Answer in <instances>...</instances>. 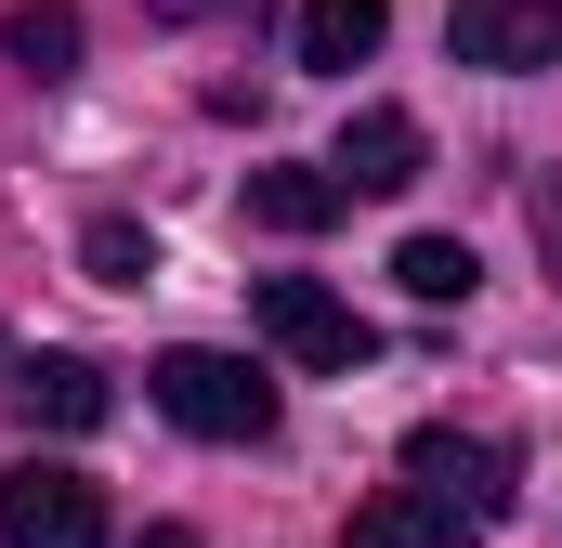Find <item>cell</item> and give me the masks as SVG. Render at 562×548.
I'll use <instances>...</instances> for the list:
<instances>
[{
	"label": "cell",
	"mask_w": 562,
	"mask_h": 548,
	"mask_svg": "<svg viewBox=\"0 0 562 548\" xmlns=\"http://www.w3.org/2000/svg\"><path fill=\"white\" fill-rule=\"evenodd\" d=\"M144 392L183 418L196 444H262V431H276V379H262L249 353H210V340L157 353V366H144Z\"/></svg>",
	"instance_id": "2"
},
{
	"label": "cell",
	"mask_w": 562,
	"mask_h": 548,
	"mask_svg": "<svg viewBox=\"0 0 562 548\" xmlns=\"http://www.w3.org/2000/svg\"><path fill=\"white\" fill-rule=\"evenodd\" d=\"M340 209H353V196H340L327 170H249V222H262V236H327Z\"/></svg>",
	"instance_id": "9"
},
{
	"label": "cell",
	"mask_w": 562,
	"mask_h": 548,
	"mask_svg": "<svg viewBox=\"0 0 562 548\" xmlns=\"http://www.w3.org/2000/svg\"><path fill=\"white\" fill-rule=\"evenodd\" d=\"M0 392H13V418H26V431H92V418L119 406L92 353H13V366H0Z\"/></svg>",
	"instance_id": "7"
},
{
	"label": "cell",
	"mask_w": 562,
	"mask_h": 548,
	"mask_svg": "<svg viewBox=\"0 0 562 548\" xmlns=\"http://www.w3.org/2000/svg\"><path fill=\"white\" fill-rule=\"evenodd\" d=\"M79 262L105 274V287H144V274H157V236H144L132 209H105V222H92V236H79Z\"/></svg>",
	"instance_id": "13"
},
{
	"label": "cell",
	"mask_w": 562,
	"mask_h": 548,
	"mask_svg": "<svg viewBox=\"0 0 562 548\" xmlns=\"http://www.w3.org/2000/svg\"><path fill=\"white\" fill-rule=\"evenodd\" d=\"M458 536H471V523H445V510L406 496V483H393V496H367V510L340 523V548H458Z\"/></svg>",
	"instance_id": "11"
},
{
	"label": "cell",
	"mask_w": 562,
	"mask_h": 548,
	"mask_svg": "<svg viewBox=\"0 0 562 548\" xmlns=\"http://www.w3.org/2000/svg\"><path fill=\"white\" fill-rule=\"evenodd\" d=\"M0 366H13V353H0Z\"/></svg>",
	"instance_id": "17"
},
{
	"label": "cell",
	"mask_w": 562,
	"mask_h": 548,
	"mask_svg": "<svg viewBox=\"0 0 562 548\" xmlns=\"http://www.w3.org/2000/svg\"><path fill=\"white\" fill-rule=\"evenodd\" d=\"M132 548H196V523H144V536Z\"/></svg>",
	"instance_id": "16"
},
{
	"label": "cell",
	"mask_w": 562,
	"mask_h": 548,
	"mask_svg": "<svg viewBox=\"0 0 562 548\" xmlns=\"http://www.w3.org/2000/svg\"><path fill=\"white\" fill-rule=\"evenodd\" d=\"M445 39H458V66L537 79V66H562V0H458V13H445Z\"/></svg>",
	"instance_id": "5"
},
{
	"label": "cell",
	"mask_w": 562,
	"mask_h": 548,
	"mask_svg": "<svg viewBox=\"0 0 562 548\" xmlns=\"http://www.w3.org/2000/svg\"><path fill=\"white\" fill-rule=\"evenodd\" d=\"M393 287H406V300H431V313H445V300H471V287H484V262H471L458 236H406V249H393Z\"/></svg>",
	"instance_id": "12"
},
{
	"label": "cell",
	"mask_w": 562,
	"mask_h": 548,
	"mask_svg": "<svg viewBox=\"0 0 562 548\" xmlns=\"http://www.w3.org/2000/svg\"><path fill=\"white\" fill-rule=\"evenodd\" d=\"M524 222H537V262H550V287H562V170L524 183Z\"/></svg>",
	"instance_id": "14"
},
{
	"label": "cell",
	"mask_w": 562,
	"mask_h": 548,
	"mask_svg": "<svg viewBox=\"0 0 562 548\" xmlns=\"http://www.w3.org/2000/svg\"><path fill=\"white\" fill-rule=\"evenodd\" d=\"M380 39H393V0H301V66L314 79H353Z\"/></svg>",
	"instance_id": "8"
},
{
	"label": "cell",
	"mask_w": 562,
	"mask_h": 548,
	"mask_svg": "<svg viewBox=\"0 0 562 548\" xmlns=\"http://www.w3.org/2000/svg\"><path fill=\"white\" fill-rule=\"evenodd\" d=\"M0 548H105V496H92V470H66V457H13L0 470Z\"/></svg>",
	"instance_id": "4"
},
{
	"label": "cell",
	"mask_w": 562,
	"mask_h": 548,
	"mask_svg": "<svg viewBox=\"0 0 562 548\" xmlns=\"http://www.w3.org/2000/svg\"><path fill=\"white\" fill-rule=\"evenodd\" d=\"M144 13H170V26H196V13H262V0H144Z\"/></svg>",
	"instance_id": "15"
},
{
	"label": "cell",
	"mask_w": 562,
	"mask_h": 548,
	"mask_svg": "<svg viewBox=\"0 0 562 548\" xmlns=\"http://www.w3.org/2000/svg\"><path fill=\"white\" fill-rule=\"evenodd\" d=\"M0 53L53 92V79H79V13H66V0H13V13H0Z\"/></svg>",
	"instance_id": "10"
},
{
	"label": "cell",
	"mask_w": 562,
	"mask_h": 548,
	"mask_svg": "<svg viewBox=\"0 0 562 548\" xmlns=\"http://www.w3.org/2000/svg\"><path fill=\"white\" fill-rule=\"evenodd\" d=\"M406 496H431L445 523H510V496H524V457L497 444V431H458V418H419L406 431Z\"/></svg>",
	"instance_id": "1"
},
{
	"label": "cell",
	"mask_w": 562,
	"mask_h": 548,
	"mask_svg": "<svg viewBox=\"0 0 562 548\" xmlns=\"http://www.w3.org/2000/svg\"><path fill=\"white\" fill-rule=\"evenodd\" d=\"M419 157H431V132L406 118V105H353L340 144H327V183H340V196H406Z\"/></svg>",
	"instance_id": "6"
},
{
	"label": "cell",
	"mask_w": 562,
	"mask_h": 548,
	"mask_svg": "<svg viewBox=\"0 0 562 548\" xmlns=\"http://www.w3.org/2000/svg\"><path fill=\"white\" fill-rule=\"evenodd\" d=\"M249 313H262V340H276L288 366H314V379H353V366L380 353V327H367L340 287H314V274H262Z\"/></svg>",
	"instance_id": "3"
}]
</instances>
